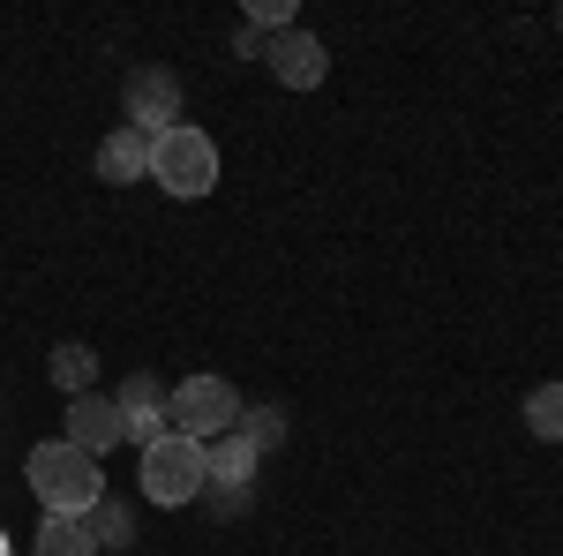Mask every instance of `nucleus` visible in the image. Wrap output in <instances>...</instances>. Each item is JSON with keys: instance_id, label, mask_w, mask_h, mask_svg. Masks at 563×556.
Returning a JSON list of instances; mask_svg holds the SVG:
<instances>
[{"instance_id": "f257e3e1", "label": "nucleus", "mask_w": 563, "mask_h": 556, "mask_svg": "<svg viewBox=\"0 0 563 556\" xmlns=\"http://www.w3.org/2000/svg\"><path fill=\"white\" fill-rule=\"evenodd\" d=\"M23 481H31V497H38L53 519H84L98 497H106V473H98V459L90 451H76V444H31V459H23Z\"/></svg>"}, {"instance_id": "f03ea898", "label": "nucleus", "mask_w": 563, "mask_h": 556, "mask_svg": "<svg viewBox=\"0 0 563 556\" xmlns=\"http://www.w3.org/2000/svg\"><path fill=\"white\" fill-rule=\"evenodd\" d=\"M151 181H158L166 196H180V204L211 196V188H218V143L196 129V121L158 129V143H151Z\"/></svg>"}, {"instance_id": "7ed1b4c3", "label": "nucleus", "mask_w": 563, "mask_h": 556, "mask_svg": "<svg viewBox=\"0 0 563 556\" xmlns=\"http://www.w3.org/2000/svg\"><path fill=\"white\" fill-rule=\"evenodd\" d=\"M211 489V473H203V444L196 436H158V444H143V497L151 504H166V512H180V504H196Z\"/></svg>"}, {"instance_id": "20e7f679", "label": "nucleus", "mask_w": 563, "mask_h": 556, "mask_svg": "<svg viewBox=\"0 0 563 556\" xmlns=\"http://www.w3.org/2000/svg\"><path fill=\"white\" fill-rule=\"evenodd\" d=\"M166 422H174V436L211 444L225 428H241V391L225 384V377H180L174 399H166Z\"/></svg>"}, {"instance_id": "39448f33", "label": "nucleus", "mask_w": 563, "mask_h": 556, "mask_svg": "<svg viewBox=\"0 0 563 556\" xmlns=\"http://www.w3.org/2000/svg\"><path fill=\"white\" fill-rule=\"evenodd\" d=\"M166 399H174V391L158 384V377H151V369H135L129 384H121V399H113V406H121V444H135V451H143V444H158V436H166Z\"/></svg>"}, {"instance_id": "423d86ee", "label": "nucleus", "mask_w": 563, "mask_h": 556, "mask_svg": "<svg viewBox=\"0 0 563 556\" xmlns=\"http://www.w3.org/2000/svg\"><path fill=\"white\" fill-rule=\"evenodd\" d=\"M60 444H76V451H90V459H106V451L121 444V406H113L106 391H84V399H68Z\"/></svg>"}, {"instance_id": "0eeeda50", "label": "nucleus", "mask_w": 563, "mask_h": 556, "mask_svg": "<svg viewBox=\"0 0 563 556\" xmlns=\"http://www.w3.org/2000/svg\"><path fill=\"white\" fill-rule=\"evenodd\" d=\"M263 61H271V76L286 90H316L331 76V53H323V39H308V31H278V39L263 45Z\"/></svg>"}, {"instance_id": "6e6552de", "label": "nucleus", "mask_w": 563, "mask_h": 556, "mask_svg": "<svg viewBox=\"0 0 563 556\" xmlns=\"http://www.w3.org/2000/svg\"><path fill=\"white\" fill-rule=\"evenodd\" d=\"M129 121L135 129H180V84L166 76V68H135L129 76Z\"/></svg>"}, {"instance_id": "1a4fd4ad", "label": "nucleus", "mask_w": 563, "mask_h": 556, "mask_svg": "<svg viewBox=\"0 0 563 556\" xmlns=\"http://www.w3.org/2000/svg\"><path fill=\"white\" fill-rule=\"evenodd\" d=\"M151 143H158L151 129L121 121V129L98 143V181H113V188H129V181H151Z\"/></svg>"}, {"instance_id": "9d476101", "label": "nucleus", "mask_w": 563, "mask_h": 556, "mask_svg": "<svg viewBox=\"0 0 563 556\" xmlns=\"http://www.w3.org/2000/svg\"><path fill=\"white\" fill-rule=\"evenodd\" d=\"M256 436H249V428H225V436H211V444H203V473H211V481H225V489H249V473H256Z\"/></svg>"}, {"instance_id": "9b49d317", "label": "nucleus", "mask_w": 563, "mask_h": 556, "mask_svg": "<svg viewBox=\"0 0 563 556\" xmlns=\"http://www.w3.org/2000/svg\"><path fill=\"white\" fill-rule=\"evenodd\" d=\"M45 369H53V384L68 391V399H84V391L98 384V353H90L84 339H60V346H53V361H45Z\"/></svg>"}, {"instance_id": "f8f14e48", "label": "nucleus", "mask_w": 563, "mask_h": 556, "mask_svg": "<svg viewBox=\"0 0 563 556\" xmlns=\"http://www.w3.org/2000/svg\"><path fill=\"white\" fill-rule=\"evenodd\" d=\"M31 556H98V542H90L84 519H38V542H31Z\"/></svg>"}, {"instance_id": "ddd939ff", "label": "nucleus", "mask_w": 563, "mask_h": 556, "mask_svg": "<svg viewBox=\"0 0 563 556\" xmlns=\"http://www.w3.org/2000/svg\"><path fill=\"white\" fill-rule=\"evenodd\" d=\"M84 526H90V542H98V549H129V542H135V519H129L121 497H98V504L84 512Z\"/></svg>"}, {"instance_id": "4468645a", "label": "nucleus", "mask_w": 563, "mask_h": 556, "mask_svg": "<svg viewBox=\"0 0 563 556\" xmlns=\"http://www.w3.org/2000/svg\"><path fill=\"white\" fill-rule=\"evenodd\" d=\"M526 428L541 444H563V384H533L526 391Z\"/></svg>"}, {"instance_id": "2eb2a0df", "label": "nucleus", "mask_w": 563, "mask_h": 556, "mask_svg": "<svg viewBox=\"0 0 563 556\" xmlns=\"http://www.w3.org/2000/svg\"><path fill=\"white\" fill-rule=\"evenodd\" d=\"M241 428L256 436V451H271V444H286V422H278L271 406H256V414H241Z\"/></svg>"}, {"instance_id": "dca6fc26", "label": "nucleus", "mask_w": 563, "mask_h": 556, "mask_svg": "<svg viewBox=\"0 0 563 556\" xmlns=\"http://www.w3.org/2000/svg\"><path fill=\"white\" fill-rule=\"evenodd\" d=\"M249 23H256V31H294L286 0H249Z\"/></svg>"}]
</instances>
